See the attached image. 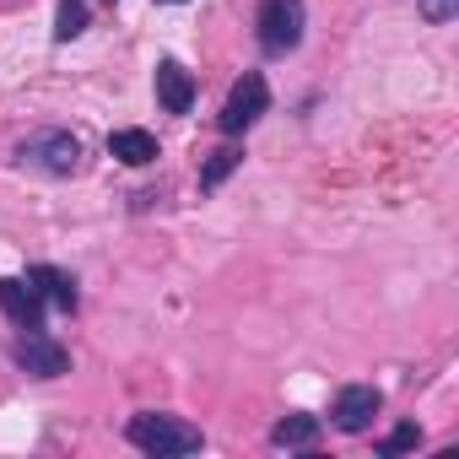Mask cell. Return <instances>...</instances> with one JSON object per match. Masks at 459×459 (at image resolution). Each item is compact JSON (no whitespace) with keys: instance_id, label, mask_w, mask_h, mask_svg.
Segmentation results:
<instances>
[{"instance_id":"6da1fadb","label":"cell","mask_w":459,"mask_h":459,"mask_svg":"<svg viewBox=\"0 0 459 459\" xmlns=\"http://www.w3.org/2000/svg\"><path fill=\"white\" fill-rule=\"evenodd\" d=\"M130 443L141 454H157V459H178V454H200V427L178 421V416H162V411H141L130 416Z\"/></svg>"},{"instance_id":"7a4b0ae2","label":"cell","mask_w":459,"mask_h":459,"mask_svg":"<svg viewBox=\"0 0 459 459\" xmlns=\"http://www.w3.org/2000/svg\"><path fill=\"white\" fill-rule=\"evenodd\" d=\"M265 108H271V87H265V76H260V71H244V76L233 82V92H227L216 125H221V135H238V130H249Z\"/></svg>"},{"instance_id":"3957f363","label":"cell","mask_w":459,"mask_h":459,"mask_svg":"<svg viewBox=\"0 0 459 459\" xmlns=\"http://www.w3.org/2000/svg\"><path fill=\"white\" fill-rule=\"evenodd\" d=\"M260 44L271 49V55H287V49H298V39H303V0H260Z\"/></svg>"},{"instance_id":"277c9868","label":"cell","mask_w":459,"mask_h":459,"mask_svg":"<svg viewBox=\"0 0 459 459\" xmlns=\"http://www.w3.org/2000/svg\"><path fill=\"white\" fill-rule=\"evenodd\" d=\"M17 157L33 162V168H44V173H76L82 141H76L71 130H39V135H28V141L17 146Z\"/></svg>"},{"instance_id":"5b68a950","label":"cell","mask_w":459,"mask_h":459,"mask_svg":"<svg viewBox=\"0 0 459 459\" xmlns=\"http://www.w3.org/2000/svg\"><path fill=\"white\" fill-rule=\"evenodd\" d=\"M378 405H384V394H378L373 384H346V389L335 394V405H330V421H335L341 432H362V427L378 416Z\"/></svg>"},{"instance_id":"8992f818","label":"cell","mask_w":459,"mask_h":459,"mask_svg":"<svg viewBox=\"0 0 459 459\" xmlns=\"http://www.w3.org/2000/svg\"><path fill=\"white\" fill-rule=\"evenodd\" d=\"M0 308H6V319L22 325V330H44V298L22 276H0Z\"/></svg>"},{"instance_id":"52a82bcc","label":"cell","mask_w":459,"mask_h":459,"mask_svg":"<svg viewBox=\"0 0 459 459\" xmlns=\"http://www.w3.org/2000/svg\"><path fill=\"white\" fill-rule=\"evenodd\" d=\"M17 362H22L33 378H60V373H71V351H65L60 341H49L44 330H28V341H22Z\"/></svg>"},{"instance_id":"ba28073f","label":"cell","mask_w":459,"mask_h":459,"mask_svg":"<svg viewBox=\"0 0 459 459\" xmlns=\"http://www.w3.org/2000/svg\"><path fill=\"white\" fill-rule=\"evenodd\" d=\"M157 103H162L168 114H189V103H195V76H189L178 60H162V65H157Z\"/></svg>"},{"instance_id":"9c48e42d","label":"cell","mask_w":459,"mask_h":459,"mask_svg":"<svg viewBox=\"0 0 459 459\" xmlns=\"http://www.w3.org/2000/svg\"><path fill=\"white\" fill-rule=\"evenodd\" d=\"M108 157H119L125 168H146V162H157V135L152 130H114Z\"/></svg>"},{"instance_id":"30bf717a","label":"cell","mask_w":459,"mask_h":459,"mask_svg":"<svg viewBox=\"0 0 459 459\" xmlns=\"http://www.w3.org/2000/svg\"><path fill=\"white\" fill-rule=\"evenodd\" d=\"M28 281L39 287V298H44V303L65 308V314L76 308V281H71L65 271H55V265H33V271H28Z\"/></svg>"},{"instance_id":"8fae6325","label":"cell","mask_w":459,"mask_h":459,"mask_svg":"<svg viewBox=\"0 0 459 459\" xmlns=\"http://www.w3.org/2000/svg\"><path fill=\"white\" fill-rule=\"evenodd\" d=\"M271 437H276L281 448H308V443L319 437V421H314V416H281Z\"/></svg>"},{"instance_id":"7c38bea8","label":"cell","mask_w":459,"mask_h":459,"mask_svg":"<svg viewBox=\"0 0 459 459\" xmlns=\"http://www.w3.org/2000/svg\"><path fill=\"white\" fill-rule=\"evenodd\" d=\"M82 28H87V6H82V0H60V6H55V39L71 44Z\"/></svg>"},{"instance_id":"4fadbf2b","label":"cell","mask_w":459,"mask_h":459,"mask_svg":"<svg viewBox=\"0 0 459 459\" xmlns=\"http://www.w3.org/2000/svg\"><path fill=\"white\" fill-rule=\"evenodd\" d=\"M238 162H244V152H233V146H221V152H211V162L200 168V189H216V184H221L227 173H233Z\"/></svg>"},{"instance_id":"5bb4252c","label":"cell","mask_w":459,"mask_h":459,"mask_svg":"<svg viewBox=\"0 0 459 459\" xmlns=\"http://www.w3.org/2000/svg\"><path fill=\"white\" fill-rule=\"evenodd\" d=\"M416 443H421V427H416V421H400V427L384 437V454H405V448H416Z\"/></svg>"},{"instance_id":"9a60e30c","label":"cell","mask_w":459,"mask_h":459,"mask_svg":"<svg viewBox=\"0 0 459 459\" xmlns=\"http://www.w3.org/2000/svg\"><path fill=\"white\" fill-rule=\"evenodd\" d=\"M421 12H427V17H432V22H443V17H448V12H454V0H421Z\"/></svg>"}]
</instances>
